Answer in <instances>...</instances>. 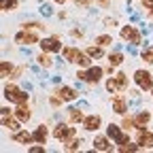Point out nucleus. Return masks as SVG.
Wrapping results in <instances>:
<instances>
[{
    "label": "nucleus",
    "instance_id": "1",
    "mask_svg": "<svg viewBox=\"0 0 153 153\" xmlns=\"http://www.w3.org/2000/svg\"><path fill=\"white\" fill-rule=\"evenodd\" d=\"M4 96H7L9 102H17V104H24V102L28 100V94L19 91L17 85H7V87H4Z\"/></svg>",
    "mask_w": 153,
    "mask_h": 153
},
{
    "label": "nucleus",
    "instance_id": "2",
    "mask_svg": "<svg viewBox=\"0 0 153 153\" xmlns=\"http://www.w3.org/2000/svg\"><path fill=\"white\" fill-rule=\"evenodd\" d=\"M53 136L57 138V140H64V143H68L72 136H74V128H68V126H64V123H60L55 130H53Z\"/></svg>",
    "mask_w": 153,
    "mask_h": 153
},
{
    "label": "nucleus",
    "instance_id": "3",
    "mask_svg": "<svg viewBox=\"0 0 153 153\" xmlns=\"http://www.w3.org/2000/svg\"><path fill=\"white\" fill-rule=\"evenodd\" d=\"M136 83H138V87H143V89H153V76H151V72H147V70H136Z\"/></svg>",
    "mask_w": 153,
    "mask_h": 153
},
{
    "label": "nucleus",
    "instance_id": "4",
    "mask_svg": "<svg viewBox=\"0 0 153 153\" xmlns=\"http://www.w3.org/2000/svg\"><path fill=\"white\" fill-rule=\"evenodd\" d=\"M102 72H104V70H102L100 66H94V68H89L87 72H83V70H81V72H79V74H76V76H79V79H83V81H89V83H96V81H98V79H100V76H102Z\"/></svg>",
    "mask_w": 153,
    "mask_h": 153
},
{
    "label": "nucleus",
    "instance_id": "5",
    "mask_svg": "<svg viewBox=\"0 0 153 153\" xmlns=\"http://www.w3.org/2000/svg\"><path fill=\"white\" fill-rule=\"evenodd\" d=\"M126 85H128L126 74H117V76H113V79H108L106 89H108V91H115V89H126Z\"/></svg>",
    "mask_w": 153,
    "mask_h": 153
},
{
    "label": "nucleus",
    "instance_id": "6",
    "mask_svg": "<svg viewBox=\"0 0 153 153\" xmlns=\"http://www.w3.org/2000/svg\"><path fill=\"white\" fill-rule=\"evenodd\" d=\"M121 38L123 41H128V43H140V34L134 30L132 26H126V28H121Z\"/></svg>",
    "mask_w": 153,
    "mask_h": 153
},
{
    "label": "nucleus",
    "instance_id": "7",
    "mask_svg": "<svg viewBox=\"0 0 153 153\" xmlns=\"http://www.w3.org/2000/svg\"><path fill=\"white\" fill-rule=\"evenodd\" d=\"M108 136H111V138H115V143H117L119 147H123L126 143H130V140H128V136H126L123 132H119V128H117V126H108Z\"/></svg>",
    "mask_w": 153,
    "mask_h": 153
},
{
    "label": "nucleus",
    "instance_id": "8",
    "mask_svg": "<svg viewBox=\"0 0 153 153\" xmlns=\"http://www.w3.org/2000/svg\"><path fill=\"white\" fill-rule=\"evenodd\" d=\"M138 145L145 147V149H151V147H153V134L140 128V130H138Z\"/></svg>",
    "mask_w": 153,
    "mask_h": 153
},
{
    "label": "nucleus",
    "instance_id": "9",
    "mask_svg": "<svg viewBox=\"0 0 153 153\" xmlns=\"http://www.w3.org/2000/svg\"><path fill=\"white\" fill-rule=\"evenodd\" d=\"M41 47L45 49V51H60L62 49V45H60V41L57 38H45V41H41Z\"/></svg>",
    "mask_w": 153,
    "mask_h": 153
},
{
    "label": "nucleus",
    "instance_id": "10",
    "mask_svg": "<svg viewBox=\"0 0 153 153\" xmlns=\"http://www.w3.org/2000/svg\"><path fill=\"white\" fill-rule=\"evenodd\" d=\"M15 41H17V43H26V45H30V43H38V36H36L34 32H19V34L15 36Z\"/></svg>",
    "mask_w": 153,
    "mask_h": 153
},
{
    "label": "nucleus",
    "instance_id": "11",
    "mask_svg": "<svg viewBox=\"0 0 153 153\" xmlns=\"http://www.w3.org/2000/svg\"><path fill=\"white\" fill-rule=\"evenodd\" d=\"M64 57H66L68 62H79L81 57H83V53L79 49H74V47H66L64 49Z\"/></svg>",
    "mask_w": 153,
    "mask_h": 153
},
{
    "label": "nucleus",
    "instance_id": "12",
    "mask_svg": "<svg viewBox=\"0 0 153 153\" xmlns=\"http://www.w3.org/2000/svg\"><path fill=\"white\" fill-rule=\"evenodd\" d=\"M83 126H85V130H98L100 128V117L98 115H89V117L83 119Z\"/></svg>",
    "mask_w": 153,
    "mask_h": 153
},
{
    "label": "nucleus",
    "instance_id": "13",
    "mask_svg": "<svg viewBox=\"0 0 153 153\" xmlns=\"http://www.w3.org/2000/svg\"><path fill=\"white\" fill-rule=\"evenodd\" d=\"M0 121H2V126L9 128V130H19V121H17V117L11 119V117H9V113H2V119H0Z\"/></svg>",
    "mask_w": 153,
    "mask_h": 153
},
{
    "label": "nucleus",
    "instance_id": "14",
    "mask_svg": "<svg viewBox=\"0 0 153 153\" xmlns=\"http://www.w3.org/2000/svg\"><path fill=\"white\" fill-rule=\"evenodd\" d=\"M32 136H34V140H36L38 145H45V140H47V128H45V126L36 128V132L32 134Z\"/></svg>",
    "mask_w": 153,
    "mask_h": 153
},
{
    "label": "nucleus",
    "instance_id": "15",
    "mask_svg": "<svg viewBox=\"0 0 153 153\" xmlns=\"http://www.w3.org/2000/svg\"><path fill=\"white\" fill-rule=\"evenodd\" d=\"M15 117H17L19 121H28V119H30V108L24 106V104L17 106V108H15Z\"/></svg>",
    "mask_w": 153,
    "mask_h": 153
},
{
    "label": "nucleus",
    "instance_id": "16",
    "mask_svg": "<svg viewBox=\"0 0 153 153\" xmlns=\"http://www.w3.org/2000/svg\"><path fill=\"white\" fill-rule=\"evenodd\" d=\"M94 147H96V151H108L111 149V145H108V140L104 138V136H98L94 140Z\"/></svg>",
    "mask_w": 153,
    "mask_h": 153
},
{
    "label": "nucleus",
    "instance_id": "17",
    "mask_svg": "<svg viewBox=\"0 0 153 153\" xmlns=\"http://www.w3.org/2000/svg\"><path fill=\"white\" fill-rule=\"evenodd\" d=\"M60 98H62V100H74V98H76V91L70 89V87H62V89H60Z\"/></svg>",
    "mask_w": 153,
    "mask_h": 153
},
{
    "label": "nucleus",
    "instance_id": "18",
    "mask_svg": "<svg viewBox=\"0 0 153 153\" xmlns=\"http://www.w3.org/2000/svg\"><path fill=\"white\" fill-rule=\"evenodd\" d=\"M113 108H115V113L117 115H123L126 111H128V106H126V100H113Z\"/></svg>",
    "mask_w": 153,
    "mask_h": 153
},
{
    "label": "nucleus",
    "instance_id": "19",
    "mask_svg": "<svg viewBox=\"0 0 153 153\" xmlns=\"http://www.w3.org/2000/svg\"><path fill=\"white\" fill-rule=\"evenodd\" d=\"M149 119H151V115H149V113L145 111V113H140V115H138V117L134 119V121H136V128H143V126H145V123H147Z\"/></svg>",
    "mask_w": 153,
    "mask_h": 153
},
{
    "label": "nucleus",
    "instance_id": "20",
    "mask_svg": "<svg viewBox=\"0 0 153 153\" xmlns=\"http://www.w3.org/2000/svg\"><path fill=\"white\" fill-rule=\"evenodd\" d=\"M32 138H34V136H30L28 132H17V134H15V140H17V143H24V145L30 143Z\"/></svg>",
    "mask_w": 153,
    "mask_h": 153
},
{
    "label": "nucleus",
    "instance_id": "21",
    "mask_svg": "<svg viewBox=\"0 0 153 153\" xmlns=\"http://www.w3.org/2000/svg\"><path fill=\"white\" fill-rule=\"evenodd\" d=\"M0 9H4V11L17 9V0H0Z\"/></svg>",
    "mask_w": 153,
    "mask_h": 153
},
{
    "label": "nucleus",
    "instance_id": "22",
    "mask_svg": "<svg viewBox=\"0 0 153 153\" xmlns=\"http://www.w3.org/2000/svg\"><path fill=\"white\" fill-rule=\"evenodd\" d=\"M83 119H85V117L81 115V111H79V108H72V111H70V121H72V123H76V121H83Z\"/></svg>",
    "mask_w": 153,
    "mask_h": 153
},
{
    "label": "nucleus",
    "instance_id": "23",
    "mask_svg": "<svg viewBox=\"0 0 153 153\" xmlns=\"http://www.w3.org/2000/svg\"><path fill=\"white\" fill-rule=\"evenodd\" d=\"M143 60H145L147 64H153V47H149V49L143 51Z\"/></svg>",
    "mask_w": 153,
    "mask_h": 153
},
{
    "label": "nucleus",
    "instance_id": "24",
    "mask_svg": "<svg viewBox=\"0 0 153 153\" xmlns=\"http://www.w3.org/2000/svg\"><path fill=\"white\" fill-rule=\"evenodd\" d=\"M121 62H123V55H121V53H113V55H111V64H113V66H119Z\"/></svg>",
    "mask_w": 153,
    "mask_h": 153
},
{
    "label": "nucleus",
    "instance_id": "25",
    "mask_svg": "<svg viewBox=\"0 0 153 153\" xmlns=\"http://www.w3.org/2000/svg\"><path fill=\"white\" fill-rule=\"evenodd\" d=\"M13 70V66H11V62H4L2 64V68H0V74H2V76H9V72Z\"/></svg>",
    "mask_w": 153,
    "mask_h": 153
},
{
    "label": "nucleus",
    "instance_id": "26",
    "mask_svg": "<svg viewBox=\"0 0 153 153\" xmlns=\"http://www.w3.org/2000/svg\"><path fill=\"white\" fill-rule=\"evenodd\" d=\"M38 62H41V66H51V57L49 55H41V57H38Z\"/></svg>",
    "mask_w": 153,
    "mask_h": 153
},
{
    "label": "nucleus",
    "instance_id": "27",
    "mask_svg": "<svg viewBox=\"0 0 153 153\" xmlns=\"http://www.w3.org/2000/svg\"><path fill=\"white\" fill-rule=\"evenodd\" d=\"M98 45H100V47L111 45V36H98Z\"/></svg>",
    "mask_w": 153,
    "mask_h": 153
},
{
    "label": "nucleus",
    "instance_id": "28",
    "mask_svg": "<svg viewBox=\"0 0 153 153\" xmlns=\"http://www.w3.org/2000/svg\"><path fill=\"white\" fill-rule=\"evenodd\" d=\"M79 66H83V68H89V66H91V60H89L87 55H83L81 60H79Z\"/></svg>",
    "mask_w": 153,
    "mask_h": 153
},
{
    "label": "nucleus",
    "instance_id": "29",
    "mask_svg": "<svg viewBox=\"0 0 153 153\" xmlns=\"http://www.w3.org/2000/svg\"><path fill=\"white\" fill-rule=\"evenodd\" d=\"M136 149H138V147H136V145H132V143H126L123 147H119V151H136Z\"/></svg>",
    "mask_w": 153,
    "mask_h": 153
},
{
    "label": "nucleus",
    "instance_id": "30",
    "mask_svg": "<svg viewBox=\"0 0 153 153\" xmlns=\"http://www.w3.org/2000/svg\"><path fill=\"white\" fill-rule=\"evenodd\" d=\"M87 53L89 55H102V47H91V49H87Z\"/></svg>",
    "mask_w": 153,
    "mask_h": 153
},
{
    "label": "nucleus",
    "instance_id": "31",
    "mask_svg": "<svg viewBox=\"0 0 153 153\" xmlns=\"http://www.w3.org/2000/svg\"><path fill=\"white\" fill-rule=\"evenodd\" d=\"M81 147V143L79 140H74V143H70V145H66V151H76V149H79Z\"/></svg>",
    "mask_w": 153,
    "mask_h": 153
},
{
    "label": "nucleus",
    "instance_id": "32",
    "mask_svg": "<svg viewBox=\"0 0 153 153\" xmlns=\"http://www.w3.org/2000/svg\"><path fill=\"white\" fill-rule=\"evenodd\" d=\"M145 7L147 9H153V0H145Z\"/></svg>",
    "mask_w": 153,
    "mask_h": 153
},
{
    "label": "nucleus",
    "instance_id": "33",
    "mask_svg": "<svg viewBox=\"0 0 153 153\" xmlns=\"http://www.w3.org/2000/svg\"><path fill=\"white\" fill-rule=\"evenodd\" d=\"M55 2H60V4H62V2H64V0H55Z\"/></svg>",
    "mask_w": 153,
    "mask_h": 153
},
{
    "label": "nucleus",
    "instance_id": "34",
    "mask_svg": "<svg viewBox=\"0 0 153 153\" xmlns=\"http://www.w3.org/2000/svg\"><path fill=\"white\" fill-rule=\"evenodd\" d=\"M151 19H153V9H151Z\"/></svg>",
    "mask_w": 153,
    "mask_h": 153
}]
</instances>
